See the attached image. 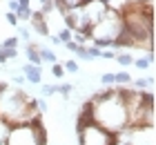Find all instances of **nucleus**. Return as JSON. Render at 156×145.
Wrapping results in <instances>:
<instances>
[{
    "instance_id": "8",
    "label": "nucleus",
    "mask_w": 156,
    "mask_h": 145,
    "mask_svg": "<svg viewBox=\"0 0 156 145\" xmlns=\"http://www.w3.org/2000/svg\"><path fill=\"white\" fill-rule=\"evenodd\" d=\"M62 25L72 31H89L87 25H85V16L80 7H74V9H65L62 11Z\"/></svg>"
},
{
    "instance_id": "1",
    "label": "nucleus",
    "mask_w": 156,
    "mask_h": 145,
    "mask_svg": "<svg viewBox=\"0 0 156 145\" xmlns=\"http://www.w3.org/2000/svg\"><path fill=\"white\" fill-rule=\"evenodd\" d=\"M91 103V114H94V123L105 127L107 132H123L127 127V110H125V100L120 96V92L116 89V85L103 87L96 94H91L87 98Z\"/></svg>"
},
{
    "instance_id": "20",
    "label": "nucleus",
    "mask_w": 156,
    "mask_h": 145,
    "mask_svg": "<svg viewBox=\"0 0 156 145\" xmlns=\"http://www.w3.org/2000/svg\"><path fill=\"white\" fill-rule=\"evenodd\" d=\"M27 63H31V65H38V67H42L40 54H38V52H34V49H27Z\"/></svg>"
},
{
    "instance_id": "9",
    "label": "nucleus",
    "mask_w": 156,
    "mask_h": 145,
    "mask_svg": "<svg viewBox=\"0 0 156 145\" xmlns=\"http://www.w3.org/2000/svg\"><path fill=\"white\" fill-rule=\"evenodd\" d=\"M23 76H25V81L31 83V85H40L42 83V69L38 67V65L25 63L23 65Z\"/></svg>"
},
{
    "instance_id": "24",
    "label": "nucleus",
    "mask_w": 156,
    "mask_h": 145,
    "mask_svg": "<svg viewBox=\"0 0 156 145\" xmlns=\"http://www.w3.org/2000/svg\"><path fill=\"white\" fill-rule=\"evenodd\" d=\"M7 56V60H13V58H18V47H0Z\"/></svg>"
},
{
    "instance_id": "18",
    "label": "nucleus",
    "mask_w": 156,
    "mask_h": 145,
    "mask_svg": "<svg viewBox=\"0 0 156 145\" xmlns=\"http://www.w3.org/2000/svg\"><path fill=\"white\" fill-rule=\"evenodd\" d=\"M134 67H136V69H140V71H145V69H150V60H147V56H140V58H134Z\"/></svg>"
},
{
    "instance_id": "23",
    "label": "nucleus",
    "mask_w": 156,
    "mask_h": 145,
    "mask_svg": "<svg viewBox=\"0 0 156 145\" xmlns=\"http://www.w3.org/2000/svg\"><path fill=\"white\" fill-rule=\"evenodd\" d=\"M18 42H20L18 36H9V38H5L0 42V47H18Z\"/></svg>"
},
{
    "instance_id": "15",
    "label": "nucleus",
    "mask_w": 156,
    "mask_h": 145,
    "mask_svg": "<svg viewBox=\"0 0 156 145\" xmlns=\"http://www.w3.org/2000/svg\"><path fill=\"white\" fill-rule=\"evenodd\" d=\"M72 40L78 45H87L89 42V31H72Z\"/></svg>"
},
{
    "instance_id": "16",
    "label": "nucleus",
    "mask_w": 156,
    "mask_h": 145,
    "mask_svg": "<svg viewBox=\"0 0 156 145\" xmlns=\"http://www.w3.org/2000/svg\"><path fill=\"white\" fill-rule=\"evenodd\" d=\"M56 38L60 40V45H65L67 40H72V29H67V27H62V29H58V31L54 34Z\"/></svg>"
},
{
    "instance_id": "36",
    "label": "nucleus",
    "mask_w": 156,
    "mask_h": 145,
    "mask_svg": "<svg viewBox=\"0 0 156 145\" xmlns=\"http://www.w3.org/2000/svg\"><path fill=\"white\" fill-rule=\"evenodd\" d=\"M132 5H143V2H152V0H129Z\"/></svg>"
},
{
    "instance_id": "7",
    "label": "nucleus",
    "mask_w": 156,
    "mask_h": 145,
    "mask_svg": "<svg viewBox=\"0 0 156 145\" xmlns=\"http://www.w3.org/2000/svg\"><path fill=\"white\" fill-rule=\"evenodd\" d=\"M80 9H83V16H85V25H87V29H91L96 23H101L105 18L107 5H105V0H85L80 5Z\"/></svg>"
},
{
    "instance_id": "14",
    "label": "nucleus",
    "mask_w": 156,
    "mask_h": 145,
    "mask_svg": "<svg viewBox=\"0 0 156 145\" xmlns=\"http://www.w3.org/2000/svg\"><path fill=\"white\" fill-rule=\"evenodd\" d=\"M127 2H129V0H105L107 9H114V11H118V13L127 7Z\"/></svg>"
},
{
    "instance_id": "4",
    "label": "nucleus",
    "mask_w": 156,
    "mask_h": 145,
    "mask_svg": "<svg viewBox=\"0 0 156 145\" xmlns=\"http://www.w3.org/2000/svg\"><path fill=\"white\" fill-rule=\"evenodd\" d=\"M120 29H123V18H120V13L114 11V9H107L105 18L89 29V42L103 40V42H107V45L112 47L114 38L120 34Z\"/></svg>"
},
{
    "instance_id": "29",
    "label": "nucleus",
    "mask_w": 156,
    "mask_h": 145,
    "mask_svg": "<svg viewBox=\"0 0 156 145\" xmlns=\"http://www.w3.org/2000/svg\"><path fill=\"white\" fill-rule=\"evenodd\" d=\"M5 18H7V23H9L11 27H18V25H20V20H18V16H16L13 11H9V13L5 16Z\"/></svg>"
},
{
    "instance_id": "33",
    "label": "nucleus",
    "mask_w": 156,
    "mask_h": 145,
    "mask_svg": "<svg viewBox=\"0 0 156 145\" xmlns=\"http://www.w3.org/2000/svg\"><path fill=\"white\" fill-rule=\"evenodd\" d=\"M18 9H20V2H18V0H9V11L16 13Z\"/></svg>"
},
{
    "instance_id": "22",
    "label": "nucleus",
    "mask_w": 156,
    "mask_h": 145,
    "mask_svg": "<svg viewBox=\"0 0 156 145\" xmlns=\"http://www.w3.org/2000/svg\"><path fill=\"white\" fill-rule=\"evenodd\" d=\"M9 129H11L9 123L0 121V143H5V141H7V134H9Z\"/></svg>"
},
{
    "instance_id": "27",
    "label": "nucleus",
    "mask_w": 156,
    "mask_h": 145,
    "mask_svg": "<svg viewBox=\"0 0 156 145\" xmlns=\"http://www.w3.org/2000/svg\"><path fill=\"white\" fill-rule=\"evenodd\" d=\"M18 31H20V40H25V42H29V40H31V31H29L27 27L18 25Z\"/></svg>"
},
{
    "instance_id": "13",
    "label": "nucleus",
    "mask_w": 156,
    "mask_h": 145,
    "mask_svg": "<svg viewBox=\"0 0 156 145\" xmlns=\"http://www.w3.org/2000/svg\"><path fill=\"white\" fill-rule=\"evenodd\" d=\"M114 85H123V87L132 85V76L127 71H118V74H114Z\"/></svg>"
},
{
    "instance_id": "37",
    "label": "nucleus",
    "mask_w": 156,
    "mask_h": 145,
    "mask_svg": "<svg viewBox=\"0 0 156 145\" xmlns=\"http://www.w3.org/2000/svg\"><path fill=\"white\" fill-rule=\"evenodd\" d=\"M18 2H20V7H29L31 0H18Z\"/></svg>"
},
{
    "instance_id": "35",
    "label": "nucleus",
    "mask_w": 156,
    "mask_h": 145,
    "mask_svg": "<svg viewBox=\"0 0 156 145\" xmlns=\"http://www.w3.org/2000/svg\"><path fill=\"white\" fill-rule=\"evenodd\" d=\"M5 63H7V56H5L2 49H0V65H5Z\"/></svg>"
},
{
    "instance_id": "30",
    "label": "nucleus",
    "mask_w": 156,
    "mask_h": 145,
    "mask_svg": "<svg viewBox=\"0 0 156 145\" xmlns=\"http://www.w3.org/2000/svg\"><path fill=\"white\" fill-rule=\"evenodd\" d=\"M65 49H67V52H72V54H76L78 49H80V45L74 42V40H67V42H65Z\"/></svg>"
},
{
    "instance_id": "17",
    "label": "nucleus",
    "mask_w": 156,
    "mask_h": 145,
    "mask_svg": "<svg viewBox=\"0 0 156 145\" xmlns=\"http://www.w3.org/2000/svg\"><path fill=\"white\" fill-rule=\"evenodd\" d=\"M114 60L120 63L123 67H129V65L134 63V56H132V54H116V56H114Z\"/></svg>"
},
{
    "instance_id": "5",
    "label": "nucleus",
    "mask_w": 156,
    "mask_h": 145,
    "mask_svg": "<svg viewBox=\"0 0 156 145\" xmlns=\"http://www.w3.org/2000/svg\"><path fill=\"white\" fill-rule=\"evenodd\" d=\"M76 134H78V145H112L116 141L114 132H107L96 123L85 125L83 129H76Z\"/></svg>"
},
{
    "instance_id": "11",
    "label": "nucleus",
    "mask_w": 156,
    "mask_h": 145,
    "mask_svg": "<svg viewBox=\"0 0 156 145\" xmlns=\"http://www.w3.org/2000/svg\"><path fill=\"white\" fill-rule=\"evenodd\" d=\"M74 89L76 87L72 85V83H62V85H56V94H60L65 100H69V96L74 94Z\"/></svg>"
},
{
    "instance_id": "19",
    "label": "nucleus",
    "mask_w": 156,
    "mask_h": 145,
    "mask_svg": "<svg viewBox=\"0 0 156 145\" xmlns=\"http://www.w3.org/2000/svg\"><path fill=\"white\" fill-rule=\"evenodd\" d=\"M62 67H65V71H69V74H78V71H80L78 60H72V58H67V60L62 63Z\"/></svg>"
},
{
    "instance_id": "32",
    "label": "nucleus",
    "mask_w": 156,
    "mask_h": 145,
    "mask_svg": "<svg viewBox=\"0 0 156 145\" xmlns=\"http://www.w3.org/2000/svg\"><path fill=\"white\" fill-rule=\"evenodd\" d=\"M25 83H27V81H25V76H23V74H18V76L13 74V85H18V87H20V85H25Z\"/></svg>"
},
{
    "instance_id": "3",
    "label": "nucleus",
    "mask_w": 156,
    "mask_h": 145,
    "mask_svg": "<svg viewBox=\"0 0 156 145\" xmlns=\"http://www.w3.org/2000/svg\"><path fill=\"white\" fill-rule=\"evenodd\" d=\"M5 145H47V129L40 118L31 125H11Z\"/></svg>"
},
{
    "instance_id": "25",
    "label": "nucleus",
    "mask_w": 156,
    "mask_h": 145,
    "mask_svg": "<svg viewBox=\"0 0 156 145\" xmlns=\"http://www.w3.org/2000/svg\"><path fill=\"white\" fill-rule=\"evenodd\" d=\"M16 16H18V20H29L31 9H29V7H20V9L16 11Z\"/></svg>"
},
{
    "instance_id": "26",
    "label": "nucleus",
    "mask_w": 156,
    "mask_h": 145,
    "mask_svg": "<svg viewBox=\"0 0 156 145\" xmlns=\"http://www.w3.org/2000/svg\"><path fill=\"white\" fill-rule=\"evenodd\" d=\"M101 83H103V87L114 85V74H112V71H105V74L101 76Z\"/></svg>"
},
{
    "instance_id": "2",
    "label": "nucleus",
    "mask_w": 156,
    "mask_h": 145,
    "mask_svg": "<svg viewBox=\"0 0 156 145\" xmlns=\"http://www.w3.org/2000/svg\"><path fill=\"white\" fill-rule=\"evenodd\" d=\"M31 98L34 96H29L20 87H7V89H2L0 92V121L9 123V125H23Z\"/></svg>"
},
{
    "instance_id": "6",
    "label": "nucleus",
    "mask_w": 156,
    "mask_h": 145,
    "mask_svg": "<svg viewBox=\"0 0 156 145\" xmlns=\"http://www.w3.org/2000/svg\"><path fill=\"white\" fill-rule=\"evenodd\" d=\"M118 139L127 145H154V127L152 125H134L118 132Z\"/></svg>"
},
{
    "instance_id": "21",
    "label": "nucleus",
    "mask_w": 156,
    "mask_h": 145,
    "mask_svg": "<svg viewBox=\"0 0 156 145\" xmlns=\"http://www.w3.org/2000/svg\"><path fill=\"white\" fill-rule=\"evenodd\" d=\"M51 74H54L56 78H62V76L67 74V71H65V67H62V63L56 60V63H51Z\"/></svg>"
},
{
    "instance_id": "31",
    "label": "nucleus",
    "mask_w": 156,
    "mask_h": 145,
    "mask_svg": "<svg viewBox=\"0 0 156 145\" xmlns=\"http://www.w3.org/2000/svg\"><path fill=\"white\" fill-rule=\"evenodd\" d=\"M114 52H112V49H103V52H101V58H107V60H114Z\"/></svg>"
},
{
    "instance_id": "10",
    "label": "nucleus",
    "mask_w": 156,
    "mask_h": 145,
    "mask_svg": "<svg viewBox=\"0 0 156 145\" xmlns=\"http://www.w3.org/2000/svg\"><path fill=\"white\" fill-rule=\"evenodd\" d=\"M29 25L34 27V31L40 34V36H49V29H47V23H45V13L40 11H31L29 16Z\"/></svg>"
},
{
    "instance_id": "12",
    "label": "nucleus",
    "mask_w": 156,
    "mask_h": 145,
    "mask_svg": "<svg viewBox=\"0 0 156 145\" xmlns=\"http://www.w3.org/2000/svg\"><path fill=\"white\" fill-rule=\"evenodd\" d=\"M38 54H40V60H42V63H56V60H58L56 54H54L49 47H42V45H40V52H38Z\"/></svg>"
},
{
    "instance_id": "28",
    "label": "nucleus",
    "mask_w": 156,
    "mask_h": 145,
    "mask_svg": "<svg viewBox=\"0 0 156 145\" xmlns=\"http://www.w3.org/2000/svg\"><path fill=\"white\" fill-rule=\"evenodd\" d=\"M40 92H42V98L54 96V94H56V85H42V87H40Z\"/></svg>"
},
{
    "instance_id": "34",
    "label": "nucleus",
    "mask_w": 156,
    "mask_h": 145,
    "mask_svg": "<svg viewBox=\"0 0 156 145\" xmlns=\"http://www.w3.org/2000/svg\"><path fill=\"white\" fill-rule=\"evenodd\" d=\"M112 145H127V143H125L123 139H118V134H116V141H114V143H112Z\"/></svg>"
},
{
    "instance_id": "38",
    "label": "nucleus",
    "mask_w": 156,
    "mask_h": 145,
    "mask_svg": "<svg viewBox=\"0 0 156 145\" xmlns=\"http://www.w3.org/2000/svg\"><path fill=\"white\" fill-rule=\"evenodd\" d=\"M38 2H40V5H42V2H54V0H38Z\"/></svg>"
}]
</instances>
